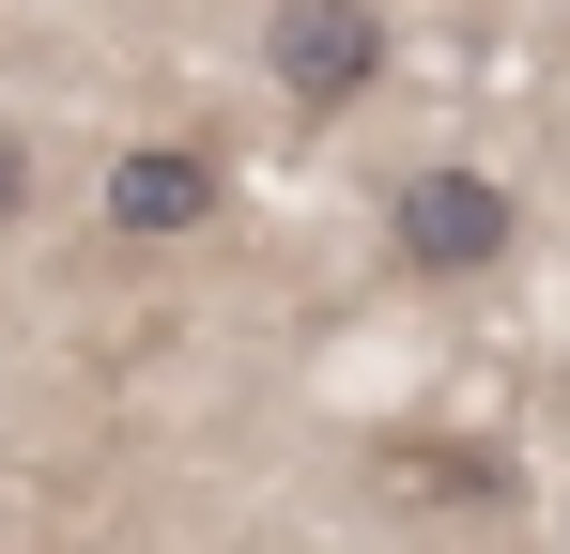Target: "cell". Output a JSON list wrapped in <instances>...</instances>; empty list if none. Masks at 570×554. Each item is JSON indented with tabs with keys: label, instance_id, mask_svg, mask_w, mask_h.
I'll list each match as a JSON object with an SVG mask.
<instances>
[{
	"label": "cell",
	"instance_id": "cell-1",
	"mask_svg": "<svg viewBox=\"0 0 570 554\" xmlns=\"http://www.w3.org/2000/svg\"><path fill=\"white\" fill-rule=\"evenodd\" d=\"M509 231H524V200H509L493 170H416L401 200H385V247H401L416 277H493Z\"/></svg>",
	"mask_w": 570,
	"mask_h": 554
},
{
	"label": "cell",
	"instance_id": "cell-2",
	"mask_svg": "<svg viewBox=\"0 0 570 554\" xmlns=\"http://www.w3.org/2000/svg\"><path fill=\"white\" fill-rule=\"evenodd\" d=\"M263 78H278L308 123L355 108V92L385 78V16H371V0H278V16H263Z\"/></svg>",
	"mask_w": 570,
	"mask_h": 554
},
{
	"label": "cell",
	"instance_id": "cell-3",
	"mask_svg": "<svg viewBox=\"0 0 570 554\" xmlns=\"http://www.w3.org/2000/svg\"><path fill=\"white\" fill-rule=\"evenodd\" d=\"M200 216H216V155H200V139H139V155H108V231H124V247H186Z\"/></svg>",
	"mask_w": 570,
	"mask_h": 554
},
{
	"label": "cell",
	"instance_id": "cell-4",
	"mask_svg": "<svg viewBox=\"0 0 570 554\" xmlns=\"http://www.w3.org/2000/svg\"><path fill=\"white\" fill-rule=\"evenodd\" d=\"M16 216H31V139L0 123V231H16Z\"/></svg>",
	"mask_w": 570,
	"mask_h": 554
}]
</instances>
